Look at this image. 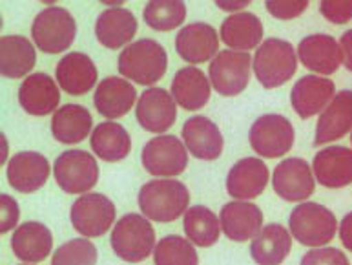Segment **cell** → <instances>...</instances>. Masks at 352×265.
<instances>
[{
  "label": "cell",
  "mask_w": 352,
  "mask_h": 265,
  "mask_svg": "<svg viewBox=\"0 0 352 265\" xmlns=\"http://www.w3.org/2000/svg\"><path fill=\"white\" fill-rule=\"evenodd\" d=\"M300 265H351L347 256L340 249L334 247H320V249H310L301 258Z\"/></svg>",
  "instance_id": "cell-39"
},
{
  "label": "cell",
  "mask_w": 352,
  "mask_h": 265,
  "mask_svg": "<svg viewBox=\"0 0 352 265\" xmlns=\"http://www.w3.org/2000/svg\"><path fill=\"white\" fill-rule=\"evenodd\" d=\"M135 99V86L130 81L122 77H106L97 85L94 105L106 119H119L137 106Z\"/></svg>",
  "instance_id": "cell-23"
},
{
  "label": "cell",
  "mask_w": 352,
  "mask_h": 265,
  "mask_svg": "<svg viewBox=\"0 0 352 265\" xmlns=\"http://www.w3.org/2000/svg\"><path fill=\"white\" fill-rule=\"evenodd\" d=\"M318 183L327 189H343L352 183V150L347 147H329L320 150L312 161Z\"/></svg>",
  "instance_id": "cell-21"
},
{
  "label": "cell",
  "mask_w": 352,
  "mask_h": 265,
  "mask_svg": "<svg viewBox=\"0 0 352 265\" xmlns=\"http://www.w3.org/2000/svg\"><path fill=\"white\" fill-rule=\"evenodd\" d=\"M267 11L279 21H292L309 8L307 0H267Z\"/></svg>",
  "instance_id": "cell-38"
},
{
  "label": "cell",
  "mask_w": 352,
  "mask_h": 265,
  "mask_svg": "<svg viewBox=\"0 0 352 265\" xmlns=\"http://www.w3.org/2000/svg\"><path fill=\"white\" fill-rule=\"evenodd\" d=\"M221 229L232 242L254 240L263 229V212L250 202H230L221 209Z\"/></svg>",
  "instance_id": "cell-19"
},
{
  "label": "cell",
  "mask_w": 352,
  "mask_h": 265,
  "mask_svg": "<svg viewBox=\"0 0 352 265\" xmlns=\"http://www.w3.org/2000/svg\"><path fill=\"white\" fill-rule=\"evenodd\" d=\"M91 114L80 105L60 106L52 119V134L58 143L77 145L82 143L91 134Z\"/></svg>",
  "instance_id": "cell-31"
},
{
  "label": "cell",
  "mask_w": 352,
  "mask_h": 265,
  "mask_svg": "<svg viewBox=\"0 0 352 265\" xmlns=\"http://www.w3.org/2000/svg\"><path fill=\"white\" fill-rule=\"evenodd\" d=\"M142 17L155 32H172L186 19V6L181 0H152L144 6Z\"/></svg>",
  "instance_id": "cell-35"
},
{
  "label": "cell",
  "mask_w": 352,
  "mask_h": 265,
  "mask_svg": "<svg viewBox=\"0 0 352 265\" xmlns=\"http://www.w3.org/2000/svg\"><path fill=\"white\" fill-rule=\"evenodd\" d=\"M351 143H352V136H351Z\"/></svg>",
  "instance_id": "cell-46"
},
{
  "label": "cell",
  "mask_w": 352,
  "mask_h": 265,
  "mask_svg": "<svg viewBox=\"0 0 352 265\" xmlns=\"http://www.w3.org/2000/svg\"><path fill=\"white\" fill-rule=\"evenodd\" d=\"M221 39L228 48L247 52L259 46L263 39V24L254 13H234L221 24Z\"/></svg>",
  "instance_id": "cell-32"
},
{
  "label": "cell",
  "mask_w": 352,
  "mask_h": 265,
  "mask_svg": "<svg viewBox=\"0 0 352 265\" xmlns=\"http://www.w3.org/2000/svg\"><path fill=\"white\" fill-rule=\"evenodd\" d=\"M69 218L75 231L85 238H99L116 222V205L104 194L91 192L75 200Z\"/></svg>",
  "instance_id": "cell-11"
},
{
  "label": "cell",
  "mask_w": 352,
  "mask_h": 265,
  "mask_svg": "<svg viewBox=\"0 0 352 265\" xmlns=\"http://www.w3.org/2000/svg\"><path fill=\"white\" fill-rule=\"evenodd\" d=\"M190 192L177 180H153L139 191V209L150 222H175L188 211Z\"/></svg>",
  "instance_id": "cell-1"
},
{
  "label": "cell",
  "mask_w": 352,
  "mask_h": 265,
  "mask_svg": "<svg viewBox=\"0 0 352 265\" xmlns=\"http://www.w3.org/2000/svg\"><path fill=\"white\" fill-rule=\"evenodd\" d=\"M292 249V234L279 223H270L250 244V255L258 265H281Z\"/></svg>",
  "instance_id": "cell-29"
},
{
  "label": "cell",
  "mask_w": 352,
  "mask_h": 265,
  "mask_svg": "<svg viewBox=\"0 0 352 265\" xmlns=\"http://www.w3.org/2000/svg\"><path fill=\"white\" fill-rule=\"evenodd\" d=\"M248 141L252 150H256V154L261 158H281L294 145V127L287 117L267 114L254 121Z\"/></svg>",
  "instance_id": "cell-9"
},
{
  "label": "cell",
  "mask_w": 352,
  "mask_h": 265,
  "mask_svg": "<svg viewBox=\"0 0 352 265\" xmlns=\"http://www.w3.org/2000/svg\"><path fill=\"white\" fill-rule=\"evenodd\" d=\"M99 258L97 247L89 240L75 238L53 253L52 265H95Z\"/></svg>",
  "instance_id": "cell-37"
},
{
  "label": "cell",
  "mask_w": 352,
  "mask_h": 265,
  "mask_svg": "<svg viewBox=\"0 0 352 265\" xmlns=\"http://www.w3.org/2000/svg\"><path fill=\"white\" fill-rule=\"evenodd\" d=\"M217 8L223 11H239V10H245L250 2L248 0H217L216 2Z\"/></svg>",
  "instance_id": "cell-44"
},
{
  "label": "cell",
  "mask_w": 352,
  "mask_h": 265,
  "mask_svg": "<svg viewBox=\"0 0 352 265\" xmlns=\"http://www.w3.org/2000/svg\"><path fill=\"white\" fill-rule=\"evenodd\" d=\"M184 233L197 247H212L221 236L219 218L203 205H195L184 212Z\"/></svg>",
  "instance_id": "cell-34"
},
{
  "label": "cell",
  "mask_w": 352,
  "mask_h": 265,
  "mask_svg": "<svg viewBox=\"0 0 352 265\" xmlns=\"http://www.w3.org/2000/svg\"><path fill=\"white\" fill-rule=\"evenodd\" d=\"M300 59L294 46L283 39H267L254 57V74L261 86L272 90L283 86L296 75Z\"/></svg>",
  "instance_id": "cell-3"
},
{
  "label": "cell",
  "mask_w": 352,
  "mask_h": 265,
  "mask_svg": "<svg viewBox=\"0 0 352 265\" xmlns=\"http://www.w3.org/2000/svg\"><path fill=\"white\" fill-rule=\"evenodd\" d=\"M50 163L38 152H19L8 163V181L15 191L32 194L38 191L50 178Z\"/></svg>",
  "instance_id": "cell-22"
},
{
  "label": "cell",
  "mask_w": 352,
  "mask_h": 265,
  "mask_svg": "<svg viewBox=\"0 0 352 265\" xmlns=\"http://www.w3.org/2000/svg\"><path fill=\"white\" fill-rule=\"evenodd\" d=\"M252 57L247 52L223 50L208 68V79L219 96H239L248 86L252 74Z\"/></svg>",
  "instance_id": "cell-8"
},
{
  "label": "cell",
  "mask_w": 352,
  "mask_h": 265,
  "mask_svg": "<svg viewBox=\"0 0 352 265\" xmlns=\"http://www.w3.org/2000/svg\"><path fill=\"white\" fill-rule=\"evenodd\" d=\"M53 174L57 185L66 194L89 192L99 181V165L89 152L66 150L53 163Z\"/></svg>",
  "instance_id": "cell-7"
},
{
  "label": "cell",
  "mask_w": 352,
  "mask_h": 265,
  "mask_svg": "<svg viewBox=\"0 0 352 265\" xmlns=\"http://www.w3.org/2000/svg\"><path fill=\"white\" fill-rule=\"evenodd\" d=\"M19 218H21L19 203L10 194H0V234L10 233L11 229H15Z\"/></svg>",
  "instance_id": "cell-41"
},
{
  "label": "cell",
  "mask_w": 352,
  "mask_h": 265,
  "mask_svg": "<svg viewBox=\"0 0 352 265\" xmlns=\"http://www.w3.org/2000/svg\"><path fill=\"white\" fill-rule=\"evenodd\" d=\"M37 63V52L30 39L22 35H4L0 39V74L8 79L24 77Z\"/></svg>",
  "instance_id": "cell-30"
},
{
  "label": "cell",
  "mask_w": 352,
  "mask_h": 265,
  "mask_svg": "<svg viewBox=\"0 0 352 265\" xmlns=\"http://www.w3.org/2000/svg\"><path fill=\"white\" fill-rule=\"evenodd\" d=\"M290 234L301 245L320 249L334 240L338 233V220L327 207L320 203H300L290 212Z\"/></svg>",
  "instance_id": "cell-5"
},
{
  "label": "cell",
  "mask_w": 352,
  "mask_h": 265,
  "mask_svg": "<svg viewBox=\"0 0 352 265\" xmlns=\"http://www.w3.org/2000/svg\"><path fill=\"white\" fill-rule=\"evenodd\" d=\"M340 240H342L343 247L352 253V212H349L340 223Z\"/></svg>",
  "instance_id": "cell-42"
},
{
  "label": "cell",
  "mask_w": 352,
  "mask_h": 265,
  "mask_svg": "<svg viewBox=\"0 0 352 265\" xmlns=\"http://www.w3.org/2000/svg\"><path fill=\"white\" fill-rule=\"evenodd\" d=\"M33 43L44 53H63L68 50L77 35V22L64 8H46L35 17L32 26Z\"/></svg>",
  "instance_id": "cell-6"
},
{
  "label": "cell",
  "mask_w": 352,
  "mask_h": 265,
  "mask_svg": "<svg viewBox=\"0 0 352 265\" xmlns=\"http://www.w3.org/2000/svg\"><path fill=\"white\" fill-rule=\"evenodd\" d=\"M91 150L97 158L108 163H117L132 150V139L126 128L116 121L100 123L91 132Z\"/></svg>",
  "instance_id": "cell-33"
},
{
  "label": "cell",
  "mask_w": 352,
  "mask_h": 265,
  "mask_svg": "<svg viewBox=\"0 0 352 265\" xmlns=\"http://www.w3.org/2000/svg\"><path fill=\"white\" fill-rule=\"evenodd\" d=\"M58 86L69 96H85L97 85V66L86 53L72 52L58 61L55 68Z\"/></svg>",
  "instance_id": "cell-20"
},
{
  "label": "cell",
  "mask_w": 352,
  "mask_h": 265,
  "mask_svg": "<svg viewBox=\"0 0 352 265\" xmlns=\"http://www.w3.org/2000/svg\"><path fill=\"white\" fill-rule=\"evenodd\" d=\"M270 172L258 158H245L237 161L226 176V191L236 202H248L263 194Z\"/></svg>",
  "instance_id": "cell-14"
},
{
  "label": "cell",
  "mask_w": 352,
  "mask_h": 265,
  "mask_svg": "<svg viewBox=\"0 0 352 265\" xmlns=\"http://www.w3.org/2000/svg\"><path fill=\"white\" fill-rule=\"evenodd\" d=\"M210 79L199 68L186 66L179 70L172 81V97L181 108L188 112L199 110L210 101Z\"/></svg>",
  "instance_id": "cell-28"
},
{
  "label": "cell",
  "mask_w": 352,
  "mask_h": 265,
  "mask_svg": "<svg viewBox=\"0 0 352 265\" xmlns=\"http://www.w3.org/2000/svg\"><path fill=\"white\" fill-rule=\"evenodd\" d=\"M336 96V86L329 77L307 75L301 77L290 92L292 108L301 119L321 114Z\"/></svg>",
  "instance_id": "cell-17"
},
{
  "label": "cell",
  "mask_w": 352,
  "mask_h": 265,
  "mask_svg": "<svg viewBox=\"0 0 352 265\" xmlns=\"http://www.w3.org/2000/svg\"><path fill=\"white\" fill-rule=\"evenodd\" d=\"M142 167L155 178H175L188 165V150L175 136H157L150 139L141 154Z\"/></svg>",
  "instance_id": "cell-10"
},
{
  "label": "cell",
  "mask_w": 352,
  "mask_h": 265,
  "mask_svg": "<svg viewBox=\"0 0 352 265\" xmlns=\"http://www.w3.org/2000/svg\"><path fill=\"white\" fill-rule=\"evenodd\" d=\"M352 128V92H338L331 105L321 112L318 125H316L314 145L332 143L336 139H342Z\"/></svg>",
  "instance_id": "cell-24"
},
{
  "label": "cell",
  "mask_w": 352,
  "mask_h": 265,
  "mask_svg": "<svg viewBox=\"0 0 352 265\" xmlns=\"http://www.w3.org/2000/svg\"><path fill=\"white\" fill-rule=\"evenodd\" d=\"M139 22L132 11L124 8H111L102 11L95 22V37L104 48L119 50L132 43Z\"/></svg>",
  "instance_id": "cell-26"
},
{
  "label": "cell",
  "mask_w": 352,
  "mask_h": 265,
  "mask_svg": "<svg viewBox=\"0 0 352 265\" xmlns=\"http://www.w3.org/2000/svg\"><path fill=\"white\" fill-rule=\"evenodd\" d=\"M155 265H199L194 244L177 234L164 236L153 251Z\"/></svg>",
  "instance_id": "cell-36"
},
{
  "label": "cell",
  "mask_w": 352,
  "mask_h": 265,
  "mask_svg": "<svg viewBox=\"0 0 352 265\" xmlns=\"http://www.w3.org/2000/svg\"><path fill=\"white\" fill-rule=\"evenodd\" d=\"M0 141H2V165H4V161L8 159V143H6L4 134L0 136Z\"/></svg>",
  "instance_id": "cell-45"
},
{
  "label": "cell",
  "mask_w": 352,
  "mask_h": 265,
  "mask_svg": "<svg viewBox=\"0 0 352 265\" xmlns=\"http://www.w3.org/2000/svg\"><path fill=\"white\" fill-rule=\"evenodd\" d=\"M183 143L190 154L197 159L214 161L223 154L225 139L216 123L205 116L190 117L183 127Z\"/></svg>",
  "instance_id": "cell-18"
},
{
  "label": "cell",
  "mask_w": 352,
  "mask_h": 265,
  "mask_svg": "<svg viewBox=\"0 0 352 265\" xmlns=\"http://www.w3.org/2000/svg\"><path fill=\"white\" fill-rule=\"evenodd\" d=\"M320 11L332 24H345L352 19V0H323Z\"/></svg>",
  "instance_id": "cell-40"
},
{
  "label": "cell",
  "mask_w": 352,
  "mask_h": 265,
  "mask_svg": "<svg viewBox=\"0 0 352 265\" xmlns=\"http://www.w3.org/2000/svg\"><path fill=\"white\" fill-rule=\"evenodd\" d=\"M135 117L148 132L164 134L177 119V103L163 88H148L137 101Z\"/></svg>",
  "instance_id": "cell-13"
},
{
  "label": "cell",
  "mask_w": 352,
  "mask_h": 265,
  "mask_svg": "<svg viewBox=\"0 0 352 265\" xmlns=\"http://www.w3.org/2000/svg\"><path fill=\"white\" fill-rule=\"evenodd\" d=\"M272 187L285 202H305L314 192L316 178L310 165L301 158L283 159L276 167L272 176Z\"/></svg>",
  "instance_id": "cell-12"
},
{
  "label": "cell",
  "mask_w": 352,
  "mask_h": 265,
  "mask_svg": "<svg viewBox=\"0 0 352 265\" xmlns=\"http://www.w3.org/2000/svg\"><path fill=\"white\" fill-rule=\"evenodd\" d=\"M340 46L343 50V66L352 72V30L345 32L342 35V41H340Z\"/></svg>",
  "instance_id": "cell-43"
},
{
  "label": "cell",
  "mask_w": 352,
  "mask_h": 265,
  "mask_svg": "<svg viewBox=\"0 0 352 265\" xmlns=\"http://www.w3.org/2000/svg\"><path fill=\"white\" fill-rule=\"evenodd\" d=\"M24 265H30V264H24Z\"/></svg>",
  "instance_id": "cell-47"
},
{
  "label": "cell",
  "mask_w": 352,
  "mask_h": 265,
  "mask_svg": "<svg viewBox=\"0 0 352 265\" xmlns=\"http://www.w3.org/2000/svg\"><path fill=\"white\" fill-rule=\"evenodd\" d=\"M168 70L166 50L152 39H141L126 46L119 55V72L137 85L150 86L161 81Z\"/></svg>",
  "instance_id": "cell-2"
},
{
  "label": "cell",
  "mask_w": 352,
  "mask_h": 265,
  "mask_svg": "<svg viewBox=\"0 0 352 265\" xmlns=\"http://www.w3.org/2000/svg\"><path fill=\"white\" fill-rule=\"evenodd\" d=\"M219 35L210 24L205 22H194L179 30L175 37V52L179 57L184 59L186 63L203 64L214 61L219 52Z\"/></svg>",
  "instance_id": "cell-15"
},
{
  "label": "cell",
  "mask_w": 352,
  "mask_h": 265,
  "mask_svg": "<svg viewBox=\"0 0 352 265\" xmlns=\"http://www.w3.org/2000/svg\"><path fill=\"white\" fill-rule=\"evenodd\" d=\"M52 231L44 223H22L11 236V249L19 260L26 264H38L46 260L47 255L52 253Z\"/></svg>",
  "instance_id": "cell-27"
},
{
  "label": "cell",
  "mask_w": 352,
  "mask_h": 265,
  "mask_svg": "<svg viewBox=\"0 0 352 265\" xmlns=\"http://www.w3.org/2000/svg\"><path fill=\"white\" fill-rule=\"evenodd\" d=\"M111 249L124 262L146 260L155 251V231L150 220L141 214L122 216L111 231Z\"/></svg>",
  "instance_id": "cell-4"
},
{
  "label": "cell",
  "mask_w": 352,
  "mask_h": 265,
  "mask_svg": "<svg viewBox=\"0 0 352 265\" xmlns=\"http://www.w3.org/2000/svg\"><path fill=\"white\" fill-rule=\"evenodd\" d=\"M298 59L314 74L332 75L343 64V50L334 37L316 33L301 41L298 46Z\"/></svg>",
  "instance_id": "cell-16"
},
{
  "label": "cell",
  "mask_w": 352,
  "mask_h": 265,
  "mask_svg": "<svg viewBox=\"0 0 352 265\" xmlns=\"http://www.w3.org/2000/svg\"><path fill=\"white\" fill-rule=\"evenodd\" d=\"M19 103L22 110L32 116H47L57 112L60 103V92L55 81L47 74L37 72L24 79L19 88Z\"/></svg>",
  "instance_id": "cell-25"
}]
</instances>
